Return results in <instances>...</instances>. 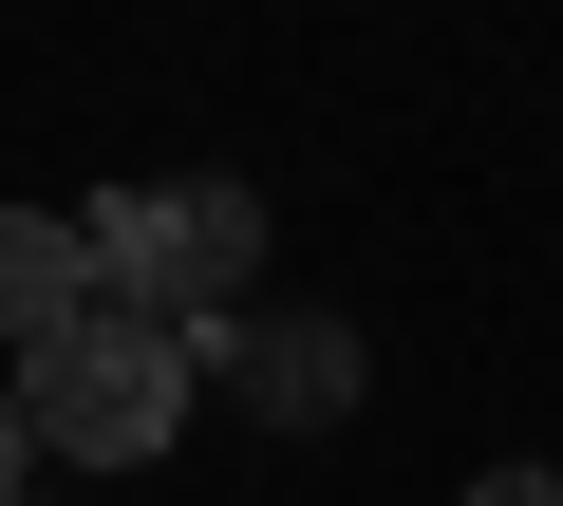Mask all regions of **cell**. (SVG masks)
<instances>
[{
    "label": "cell",
    "instance_id": "obj_1",
    "mask_svg": "<svg viewBox=\"0 0 563 506\" xmlns=\"http://www.w3.org/2000/svg\"><path fill=\"white\" fill-rule=\"evenodd\" d=\"M20 431L38 450H76V469H169L188 450V394H207V319H169V301H76L57 338H20Z\"/></svg>",
    "mask_w": 563,
    "mask_h": 506
},
{
    "label": "cell",
    "instance_id": "obj_5",
    "mask_svg": "<svg viewBox=\"0 0 563 506\" xmlns=\"http://www.w3.org/2000/svg\"><path fill=\"white\" fill-rule=\"evenodd\" d=\"M451 506H563V469H470Z\"/></svg>",
    "mask_w": 563,
    "mask_h": 506
},
{
    "label": "cell",
    "instance_id": "obj_7",
    "mask_svg": "<svg viewBox=\"0 0 563 506\" xmlns=\"http://www.w3.org/2000/svg\"><path fill=\"white\" fill-rule=\"evenodd\" d=\"M20 506H57V487H20Z\"/></svg>",
    "mask_w": 563,
    "mask_h": 506
},
{
    "label": "cell",
    "instance_id": "obj_3",
    "mask_svg": "<svg viewBox=\"0 0 563 506\" xmlns=\"http://www.w3.org/2000/svg\"><path fill=\"white\" fill-rule=\"evenodd\" d=\"M207 375H225L263 431H339V413H357V338H339V319H244V301H225V319H207Z\"/></svg>",
    "mask_w": 563,
    "mask_h": 506
},
{
    "label": "cell",
    "instance_id": "obj_4",
    "mask_svg": "<svg viewBox=\"0 0 563 506\" xmlns=\"http://www.w3.org/2000/svg\"><path fill=\"white\" fill-rule=\"evenodd\" d=\"M95 301V206H0V338H57Z\"/></svg>",
    "mask_w": 563,
    "mask_h": 506
},
{
    "label": "cell",
    "instance_id": "obj_6",
    "mask_svg": "<svg viewBox=\"0 0 563 506\" xmlns=\"http://www.w3.org/2000/svg\"><path fill=\"white\" fill-rule=\"evenodd\" d=\"M38 487V431H20V394H0V506H20Z\"/></svg>",
    "mask_w": 563,
    "mask_h": 506
},
{
    "label": "cell",
    "instance_id": "obj_2",
    "mask_svg": "<svg viewBox=\"0 0 563 506\" xmlns=\"http://www.w3.org/2000/svg\"><path fill=\"white\" fill-rule=\"evenodd\" d=\"M95 282H113V301H169V319H225V301L263 282V188H225V169L95 188Z\"/></svg>",
    "mask_w": 563,
    "mask_h": 506
}]
</instances>
